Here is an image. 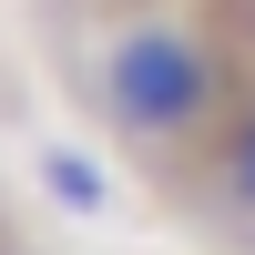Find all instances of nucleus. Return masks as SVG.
Returning <instances> with one entry per match:
<instances>
[{
	"label": "nucleus",
	"instance_id": "f257e3e1",
	"mask_svg": "<svg viewBox=\"0 0 255 255\" xmlns=\"http://www.w3.org/2000/svg\"><path fill=\"white\" fill-rule=\"evenodd\" d=\"M215 102H225V61L184 20H133L102 51V123L123 143H194L215 133Z\"/></svg>",
	"mask_w": 255,
	"mask_h": 255
},
{
	"label": "nucleus",
	"instance_id": "f03ea898",
	"mask_svg": "<svg viewBox=\"0 0 255 255\" xmlns=\"http://www.w3.org/2000/svg\"><path fill=\"white\" fill-rule=\"evenodd\" d=\"M215 204L255 215V113H235V123L215 133Z\"/></svg>",
	"mask_w": 255,
	"mask_h": 255
},
{
	"label": "nucleus",
	"instance_id": "7ed1b4c3",
	"mask_svg": "<svg viewBox=\"0 0 255 255\" xmlns=\"http://www.w3.org/2000/svg\"><path fill=\"white\" fill-rule=\"evenodd\" d=\"M41 184H51V194H72V204H102V174H92V163H72V153L41 163Z\"/></svg>",
	"mask_w": 255,
	"mask_h": 255
}]
</instances>
